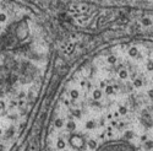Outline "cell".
Listing matches in <instances>:
<instances>
[{"mask_svg":"<svg viewBox=\"0 0 153 151\" xmlns=\"http://www.w3.org/2000/svg\"><path fill=\"white\" fill-rule=\"evenodd\" d=\"M48 151H153V44L105 49L65 84Z\"/></svg>","mask_w":153,"mask_h":151,"instance_id":"6da1fadb","label":"cell"},{"mask_svg":"<svg viewBox=\"0 0 153 151\" xmlns=\"http://www.w3.org/2000/svg\"><path fill=\"white\" fill-rule=\"evenodd\" d=\"M1 130L19 127L39 86L44 44L31 12L19 5L1 4Z\"/></svg>","mask_w":153,"mask_h":151,"instance_id":"7a4b0ae2","label":"cell"}]
</instances>
